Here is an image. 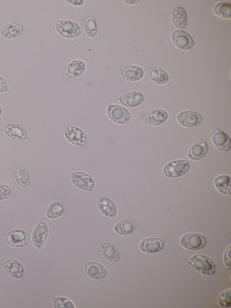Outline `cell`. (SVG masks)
<instances>
[{
    "label": "cell",
    "mask_w": 231,
    "mask_h": 308,
    "mask_svg": "<svg viewBox=\"0 0 231 308\" xmlns=\"http://www.w3.org/2000/svg\"><path fill=\"white\" fill-rule=\"evenodd\" d=\"M189 265L201 274L207 275L215 274L217 268L213 260L203 254L193 255L188 261Z\"/></svg>",
    "instance_id": "obj_1"
},
{
    "label": "cell",
    "mask_w": 231,
    "mask_h": 308,
    "mask_svg": "<svg viewBox=\"0 0 231 308\" xmlns=\"http://www.w3.org/2000/svg\"><path fill=\"white\" fill-rule=\"evenodd\" d=\"M206 236L198 233H190L183 236L181 244L184 248L191 250L202 249L207 245Z\"/></svg>",
    "instance_id": "obj_2"
},
{
    "label": "cell",
    "mask_w": 231,
    "mask_h": 308,
    "mask_svg": "<svg viewBox=\"0 0 231 308\" xmlns=\"http://www.w3.org/2000/svg\"><path fill=\"white\" fill-rule=\"evenodd\" d=\"M5 239L8 245L19 248L28 245L31 241V237L27 232L17 229L8 232Z\"/></svg>",
    "instance_id": "obj_3"
},
{
    "label": "cell",
    "mask_w": 231,
    "mask_h": 308,
    "mask_svg": "<svg viewBox=\"0 0 231 308\" xmlns=\"http://www.w3.org/2000/svg\"><path fill=\"white\" fill-rule=\"evenodd\" d=\"M190 163L186 160H177L169 162L164 168V174L168 177H178L189 170Z\"/></svg>",
    "instance_id": "obj_4"
},
{
    "label": "cell",
    "mask_w": 231,
    "mask_h": 308,
    "mask_svg": "<svg viewBox=\"0 0 231 308\" xmlns=\"http://www.w3.org/2000/svg\"><path fill=\"white\" fill-rule=\"evenodd\" d=\"M56 28L61 36L66 38H76L81 34L80 25L70 20L58 21L56 24Z\"/></svg>",
    "instance_id": "obj_5"
},
{
    "label": "cell",
    "mask_w": 231,
    "mask_h": 308,
    "mask_svg": "<svg viewBox=\"0 0 231 308\" xmlns=\"http://www.w3.org/2000/svg\"><path fill=\"white\" fill-rule=\"evenodd\" d=\"M211 138L213 144L219 150L226 152L230 150V139L224 130L215 127L211 132Z\"/></svg>",
    "instance_id": "obj_6"
},
{
    "label": "cell",
    "mask_w": 231,
    "mask_h": 308,
    "mask_svg": "<svg viewBox=\"0 0 231 308\" xmlns=\"http://www.w3.org/2000/svg\"><path fill=\"white\" fill-rule=\"evenodd\" d=\"M110 118L117 124H125L130 122L132 115L126 108L117 105H111L108 108Z\"/></svg>",
    "instance_id": "obj_7"
},
{
    "label": "cell",
    "mask_w": 231,
    "mask_h": 308,
    "mask_svg": "<svg viewBox=\"0 0 231 308\" xmlns=\"http://www.w3.org/2000/svg\"><path fill=\"white\" fill-rule=\"evenodd\" d=\"M71 179L74 185L77 188L91 192L95 186L93 177L84 172H73L71 176Z\"/></svg>",
    "instance_id": "obj_8"
},
{
    "label": "cell",
    "mask_w": 231,
    "mask_h": 308,
    "mask_svg": "<svg viewBox=\"0 0 231 308\" xmlns=\"http://www.w3.org/2000/svg\"><path fill=\"white\" fill-rule=\"evenodd\" d=\"M65 136L71 144L76 146H85L88 143V136L82 130L73 125H68L65 129Z\"/></svg>",
    "instance_id": "obj_9"
},
{
    "label": "cell",
    "mask_w": 231,
    "mask_h": 308,
    "mask_svg": "<svg viewBox=\"0 0 231 308\" xmlns=\"http://www.w3.org/2000/svg\"><path fill=\"white\" fill-rule=\"evenodd\" d=\"M165 245V241L161 238L150 237L142 241L139 248L144 253L156 254L162 251Z\"/></svg>",
    "instance_id": "obj_10"
},
{
    "label": "cell",
    "mask_w": 231,
    "mask_h": 308,
    "mask_svg": "<svg viewBox=\"0 0 231 308\" xmlns=\"http://www.w3.org/2000/svg\"><path fill=\"white\" fill-rule=\"evenodd\" d=\"M172 41L177 48L184 50H190L195 45V42L190 34L184 30H176L172 35Z\"/></svg>",
    "instance_id": "obj_11"
},
{
    "label": "cell",
    "mask_w": 231,
    "mask_h": 308,
    "mask_svg": "<svg viewBox=\"0 0 231 308\" xmlns=\"http://www.w3.org/2000/svg\"><path fill=\"white\" fill-rule=\"evenodd\" d=\"M203 117L199 113L193 111H185L177 116L178 122L186 127H195L201 123Z\"/></svg>",
    "instance_id": "obj_12"
},
{
    "label": "cell",
    "mask_w": 231,
    "mask_h": 308,
    "mask_svg": "<svg viewBox=\"0 0 231 308\" xmlns=\"http://www.w3.org/2000/svg\"><path fill=\"white\" fill-rule=\"evenodd\" d=\"M49 235V228L46 223H38L33 229L32 241L35 246L40 249L44 245Z\"/></svg>",
    "instance_id": "obj_13"
},
{
    "label": "cell",
    "mask_w": 231,
    "mask_h": 308,
    "mask_svg": "<svg viewBox=\"0 0 231 308\" xmlns=\"http://www.w3.org/2000/svg\"><path fill=\"white\" fill-rule=\"evenodd\" d=\"M85 271L90 278L95 280H101L106 277L107 271L101 264L91 262L87 263L85 266Z\"/></svg>",
    "instance_id": "obj_14"
},
{
    "label": "cell",
    "mask_w": 231,
    "mask_h": 308,
    "mask_svg": "<svg viewBox=\"0 0 231 308\" xmlns=\"http://www.w3.org/2000/svg\"><path fill=\"white\" fill-rule=\"evenodd\" d=\"M145 95L139 92L126 93L119 98V101L125 107L135 108L141 106L145 101Z\"/></svg>",
    "instance_id": "obj_15"
},
{
    "label": "cell",
    "mask_w": 231,
    "mask_h": 308,
    "mask_svg": "<svg viewBox=\"0 0 231 308\" xmlns=\"http://www.w3.org/2000/svg\"><path fill=\"white\" fill-rule=\"evenodd\" d=\"M97 203L99 210L105 216L109 218H114L117 215V207L111 198L102 196L98 199Z\"/></svg>",
    "instance_id": "obj_16"
},
{
    "label": "cell",
    "mask_w": 231,
    "mask_h": 308,
    "mask_svg": "<svg viewBox=\"0 0 231 308\" xmlns=\"http://www.w3.org/2000/svg\"><path fill=\"white\" fill-rule=\"evenodd\" d=\"M4 268L6 271L15 279L23 278L25 274L24 268L18 261L16 260H8L3 264Z\"/></svg>",
    "instance_id": "obj_17"
},
{
    "label": "cell",
    "mask_w": 231,
    "mask_h": 308,
    "mask_svg": "<svg viewBox=\"0 0 231 308\" xmlns=\"http://www.w3.org/2000/svg\"><path fill=\"white\" fill-rule=\"evenodd\" d=\"M6 135L12 140L25 141L28 138L26 130L21 125L17 124H8L4 129Z\"/></svg>",
    "instance_id": "obj_18"
},
{
    "label": "cell",
    "mask_w": 231,
    "mask_h": 308,
    "mask_svg": "<svg viewBox=\"0 0 231 308\" xmlns=\"http://www.w3.org/2000/svg\"><path fill=\"white\" fill-rule=\"evenodd\" d=\"M168 118L167 111L162 109H155L149 112L145 118V123L150 125H160Z\"/></svg>",
    "instance_id": "obj_19"
},
{
    "label": "cell",
    "mask_w": 231,
    "mask_h": 308,
    "mask_svg": "<svg viewBox=\"0 0 231 308\" xmlns=\"http://www.w3.org/2000/svg\"><path fill=\"white\" fill-rule=\"evenodd\" d=\"M209 146L206 141H200L196 142L190 147L188 151V157L192 160H199L203 159L208 154Z\"/></svg>",
    "instance_id": "obj_20"
},
{
    "label": "cell",
    "mask_w": 231,
    "mask_h": 308,
    "mask_svg": "<svg viewBox=\"0 0 231 308\" xmlns=\"http://www.w3.org/2000/svg\"><path fill=\"white\" fill-rule=\"evenodd\" d=\"M121 76L125 80L131 82L141 80L144 76L143 69L138 66L122 67L120 69Z\"/></svg>",
    "instance_id": "obj_21"
},
{
    "label": "cell",
    "mask_w": 231,
    "mask_h": 308,
    "mask_svg": "<svg viewBox=\"0 0 231 308\" xmlns=\"http://www.w3.org/2000/svg\"><path fill=\"white\" fill-rule=\"evenodd\" d=\"M104 257L112 263H117L120 259V253L116 247L108 242H104L100 246Z\"/></svg>",
    "instance_id": "obj_22"
},
{
    "label": "cell",
    "mask_w": 231,
    "mask_h": 308,
    "mask_svg": "<svg viewBox=\"0 0 231 308\" xmlns=\"http://www.w3.org/2000/svg\"><path fill=\"white\" fill-rule=\"evenodd\" d=\"M86 69L85 63L81 60H74L69 63L65 69V75L69 79L80 76Z\"/></svg>",
    "instance_id": "obj_23"
},
{
    "label": "cell",
    "mask_w": 231,
    "mask_h": 308,
    "mask_svg": "<svg viewBox=\"0 0 231 308\" xmlns=\"http://www.w3.org/2000/svg\"><path fill=\"white\" fill-rule=\"evenodd\" d=\"M137 222L133 219H125L117 223L115 227V232L121 236H127L136 230Z\"/></svg>",
    "instance_id": "obj_24"
},
{
    "label": "cell",
    "mask_w": 231,
    "mask_h": 308,
    "mask_svg": "<svg viewBox=\"0 0 231 308\" xmlns=\"http://www.w3.org/2000/svg\"><path fill=\"white\" fill-rule=\"evenodd\" d=\"M13 175H14L16 183L21 186V187L24 188H28L31 185V176H30L27 169L24 167H14Z\"/></svg>",
    "instance_id": "obj_25"
},
{
    "label": "cell",
    "mask_w": 231,
    "mask_h": 308,
    "mask_svg": "<svg viewBox=\"0 0 231 308\" xmlns=\"http://www.w3.org/2000/svg\"><path fill=\"white\" fill-rule=\"evenodd\" d=\"M68 210V206L65 202L61 201H55L47 208L46 215L48 218L56 219L62 216Z\"/></svg>",
    "instance_id": "obj_26"
},
{
    "label": "cell",
    "mask_w": 231,
    "mask_h": 308,
    "mask_svg": "<svg viewBox=\"0 0 231 308\" xmlns=\"http://www.w3.org/2000/svg\"><path fill=\"white\" fill-rule=\"evenodd\" d=\"M172 19L175 27L179 30L186 28L187 24V16L184 7H176L172 12Z\"/></svg>",
    "instance_id": "obj_27"
},
{
    "label": "cell",
    "mask_w": 231,
    "mask_h": 308,
    "mask_svg": "<svg viewBox=\"0 0 231 308\" xmlns=\"http://www.w3.org/2000/svg\"><path fill=\"white\" fill-rule=\"evenodd\" d=\"M23 31L22 24L16 23L8 24L2 30V37L7 39L15 38L19 36Z\"/></svg>",
    "instance_id": "obj_28"
},
{
    "label": "cell",
    "mask_w": 231,
    "mask_h": 308,
    "mask_svg": "<svg viewBox=\"0 0 231 308\" xmlns=\"http://www.w3.org/2000/svg\"><path fill=\"white\" fill-rule=\"evenodd\" d=\"M147 74L149 79L156 84L164 85L169 81L168 73L163 69L151 68L148 70Z\"/></svg>",
    "instance_id": "obj_29"
},
{
    "label": "cell",
    "mask_w": 231,
    "mask_h": 308,
    "mask_svg": "<svg viewBox=\"0 0 231 308\" xmlns=\"http://www.w3.org/2000/svg\"><path fill=\"white\" fill-rule=\"evenodd\" d=\"M231 177L229 176L221 175L218 176L214 180L216 189L220 193L230 195Z\"/></svg>",
    "instance_id": "obj_30"
},
{
    "label": "cell",
    "mask_w": 231,
    "mask_h": 308,
    "mask_svg": "<svg viewBox=\"0 0 231 308\" xmlns=\"http://www.w3.org/2000/svg\"><path fill=\"white\" fill-rule=\"evenodd\" d=\"M215 14L223 19L231 18V4L226 2H221L217 4L215 7Z\"/></svg>",
    "instance_id": "obj_31"
},
{
    "label": "cell",
    "mask_w": 231,
    "mask_h": 308,
    "mask_svg": "<svg viewBox=\"0 0 231 308\" xmlns=\"http://www.w3.org/2000/svg\"><path fill=\"white\" fill-rule=\"evenodd\" d=\"M84 29L87 36L93 38L97 36L98 28L96 20L93 16H90L85 20Z\"/></svg>",
    "instance_id": "obj_32"
},
{
    "label": "cell",
    "mask_w": 231,
    "mask_h": 308,
    "mask_svg": "<svg viewBox=\"0 0 231 308\" xmlns=\"http://www.w3.org/2000/svg\"><path fill=\"white\" fill-rule=\"evenodd\" d=\"M54 306L55 308H75V305L69 299L64 297L53 298Z\"/></svg>",
    "instance_id": "obj_33"
},
{
    "label": "cell",
    "mask_w": 231,
    "mask_h": 308,
    "mask_svg": "<svg viewBox=\"0 0 231 308\" xmlns=\"http://www.w3.org/2000/svg\"><path fill=\"white\" fill-rule=\"evenodd\" d=\"M219 305L224 307H229L231 306L230 289L229 288L221 292L217 300Z\"/></svg>",
    "instance_id": "obj_34"
},
{
    "label": "cell",
    "mask_w": 231,
    "mask_h": 308,
    "mask_svg": "<svg viewBox=\"0 0 231 308\" xmlns=\"http://www.w3.org/2000/svg\"><path fill=\"white\" fill-rule=\"evenodd\" d=\"M12 193L13 190L10 186L0 184V201L11 197Z\"/></svg>",
    "instance_id": "obj_35"
},
{
    "label": "cell",
    "mask_w": 231,
    "mask_h": 308,
    "mask_svg": "<svg viewBox=\"0 0 231 308\" xmlns=\"http://www.w3.org/2000/svg\"><path fill=\"white\" fill-rule=\"evenodd\" d=\"M231 246L229 245L227 248L226 249V250H225V252L224 254V258H223V260H224V263L225 264V266L226 268H228V269H230L231 268V263H230V248H231Z\"/></svg>",
    "instance_id": "obj_36"
},
{
    "label": "cell",
    "mask_w": 231,
    "mask_h": 308,
    "mask_svg": "<svg viewBox=\"0 0 231 308\" xmlns=\"http://www.w3.org/2000/svg\"><path fill=\"white\" fill-rule=\"evenodd\" d=\"M8 86L7 81L0 76V93L8 92Z\"/></svg>",
    "instance_id": "obj_37"
},
{
    "label": "cell",
    "mask_w": 231,
    "mask_h": 308,
    "mask_svg": "<svg viewBox=\"0 0 231 308\" xmlns=\"http://www.w3.org/2000/svg\"><path fill=\"white\" fill-rule=\"evenodd\" d=\"M68 3L73 4L75 6L82 5L84 3V1H67Z\"/></svg>",
    "instance_id": "obj_38"
},
{
    "label": "cell",
    "mask_w": 231,
    "mask_h": 308,
    "mask_svg": "<svg viewBox=\"0 0 231 308\" xmlns=\"http://www.w3.org/2000/svg\"><path fill=\"white\" fill-rule=\"evenodd\" d=\"M139 2H140V1H138V0H137V1H124V2L125 4H130V5H131V4H134L138 3Z\"/></svg>",
    "instance_id": "obj_39"
},
{
    "label": "cell",
    "mask_w": 231,
    "mask_h": 308,
    "mask_svg": "<svg viewBox=\"0 0 231 308\" xmlns=\"http://www.w3.org/2000/svg\"><path fill=\"white\" fill-rule=\"evenodd\" d=\"M3 114V109H2V107L1 105H0V116H1Z\"/></svg>",
    "instance_id": "obj_40"
}]
</instances>
